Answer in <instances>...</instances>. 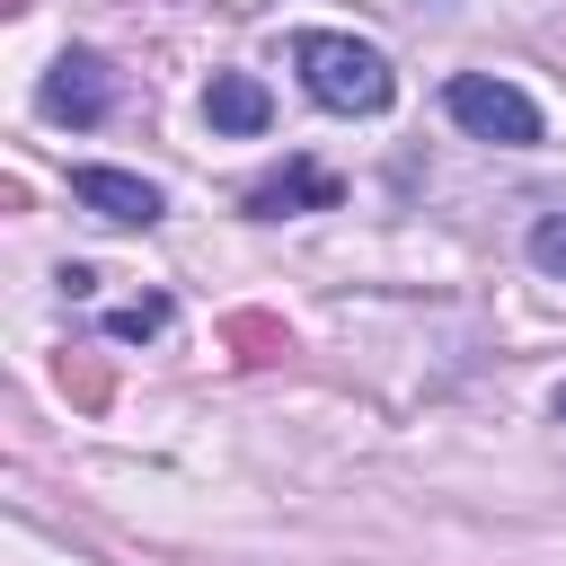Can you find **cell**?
<instances>
[{
	"label": "cell",
	"mask_w": 566,
	"mask_h": 566,
	"mask_svg": "<svg viewBox=\"0 0 566 566\" xmlns=\"http://www.w3.org/2000/svg\"><path fill=\"white\" fill-rule=\"evenodd\" d=\"M292 71H301V88H310L318 106H336V115H380V106L398 97L389 53L363 44V35H336V27H301V35H292Z\"/></svg>",
	"instance_id": "cell-1"
},
{
	"label": "cell",
	"mask_w": 566,
	"mask_h": 566,
	"mask_svg": "<svg viewBox=\"0 0 566 566\" xmlns=\"http://www.w3.org/2000/svg\"><path fill=\"white\" fill-rule=\"evenodd\" d=\"M442 106H451V124L460 133H478V142H504V150H522V142H539V106L513 88V80H486V71H460L451 88H442Z\"/></svg>",
	"instance_id": "cell-2"
},
{
	"label": "cell",
	"mask_w": 566,
	"mask_h": 566,
	"mask_svg": "<svg viewBox=\"0 0 566 566\" xmlns=\"http://www.w3.org/2000/svg\"><path fill=\"white\" fill-rule=\"evenodd\" d=\"M35 106H44L53 124H106V106H115V62H106V53H88V44H71V53L44 71Z\"/></svg>",
	"instance_id": "cell-3"
},
{
	"label": "cell",
	"mask_w": 566,
	"mask_h": 566,
	"mask_svg": "<svg viewBox=\"0 0 566 566\" xmlns=\"http://www.w3.org/2000/svg\"><path fill=\"white\" fill-rule=\"evenodd\" d=\"M71 195L97 212V221H115V230H150L168 203H159V186L150 177H133V168H80L71 177Z\"/></svg>",
	"instance_id": "cell-4"
},
{
	"label": "cell",
	"mask_w": 566,
	"mask_h": 566,
	"mask_svg": "<svg viewBox=\"0 0 566 566\" xmlns=\"http://www.w3.org/2000/svg\"><path fill=\"white\" fill-rule=\"evenodd\" d=\"M336 195H345V186H336L327 168H310V159H283L274 177H256V186H248V212H256V221H283V212H327Z\"/></svg>",
	"instance_id": "cell-5"
},
{
	"label": "cell",
	"mask_w": 566,
	"mask_h": 566,
	"mask_svg": "<svg viewBox=\"0 0 566 566\" xmlns=\"http://www.w3.org/2000/svg\"><path fill=\"white\" fill-rule=\"evenodd\" d=\"M203 115H212V133H265V124H274V97H265L248 71H212Z\"/></svg>",
	"instance_id": "cell-6"
},
{
	"label": "cell",
	"mask_w": 566,
	"mask_h": 566,
	"mask_svg": "<svg viewBox=\"0 0 566 566\" xmlns=\"http://www.w3.org/2000/svg\"><path fill=\"white\" fill-rule=\"evenodd\" d=\"M159 327H168V301H159V292H150V301H133V310H115V318H106V336H124V345H142V336H159Z\"/></svg>",
	"instance_id": "cell-7"
},
{
	"label": "cell",
	"mask_w": 566,
	"mask_h": 566,
	"mask_svg": "<svg viewBox=\"0 0 566 566\" xmlns=\"http://www.w3.org/2000/svg\"><path fill=\"white\" fill-rule=\"evenodd\" d=\"M531 265H539V274H566V212H548V221L531 230Z\"/></svg>",
	"instance_id": "cell-8"
},
{
	"label": "cell",
	"mask_w": 566,
	"mask_h": 566,
	"mask_svg": "<svg viewBox=\"0 0 566 566\" xmlns=\"http://www.w3.org/2000/svg\"><path fill=\"white\" fill-rule=\"evenodd\" d=\"M416 9H451V0H416Z\"/></svg>",
	"instance_id": "cell-9"
},
{
	"label": "cell",
	"mask_w": 566,
	"mask_h": 566,
	"mask_svg": "<svg viewBox=\"0 0 566 566\" xmlns=\"http://www.w3.org/2000/svg\"><path fill=\"white\" fill-rule=\"evenodd\" d=\"M557 416H566V389H557Z\"/></svg>",
	"instance_id": "cell-10"
}]
</instances>
